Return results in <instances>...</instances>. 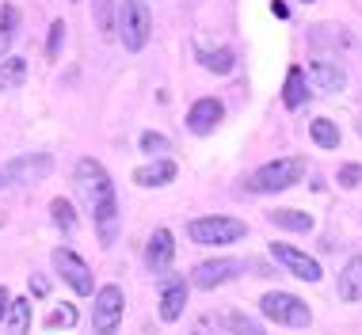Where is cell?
Masks as SVG:
<instances>
[{
  "label": "cell",
  "mask_w": 362,
  "mask_h": 335,
  "mask_svg": "<svg viewBox=\"0 0 362 335\" xmlns=\"http://www.w3.org/2000/svg\"><path fill=\"white\" fill-rule=\"evenodd\" d=\"M76 191H81V199L88 202V210L95 218L100 244L111 248L115 236H119V199H115V183L107 175V168L100 160H92V156L76 160Z\"/></svg>",
  "instance_id": "obj_1"
},
{
  "label": "cell",
  "mask_w": 362,
  "mask_h": 335,
  "mask_svg": "<svg viewBox=\"0 0 362 335\" xmlns=\"http://www.w3.org/2000/svg\"><path fill=\"white\" fill-rule=\"evenodd\" d=\"M301 175H305V160L301 156H282V160H271L248 175V191L275 194V191H286V187L301 183Z\"/></svg>",
  "instance_id": "obj_2"
},
{
  "label": "cell",
  "mask_w": 362,
  "mask_h": 335,
  "mask_svg": "<svg viewBox=\"0 0 362 335\" xmlns=\"http://www.w3.org/2000/svg\"><path fill=\"white\" fill-rule=\"evenodd\" d=\"M119 38H122V46L130 54H138L145 50V42H149V35H153V16H149V4L145 0H122V8H119Z\"/></svg>",
  "instance_id": "obj_3"
},
{
  "label": "cell",
  "mask_w": 362,
  "mask_h": 335,
  "mask_svg": "<svg viewBox=\"0 0 362 335\" xmlns=\"http://www.w3.org/2000/svg\"><path fill=\"white\" fill-rule=\"evenodd\" d=\"M259 312L267 320H275L282 324V328H309L313 324V309L305 301L298 298V293H263V301H259Z\"/></svg>",
  "instance_id": "obj_4"
},
{
  "label": "cell",
  "mask_w": 362,
  "mask_h": 335,
  "mask_svg": "<svg viewBox=\"0 0 362 335\" xmlns=\"http://www.w3.org/2000/svg\"><path fill=\"white\" fill-rule=\"evenodd\" d=\"M187 236L194 244H206V248H214V244H237L248 236V225L237 221V218H221V213H214V218H194L187 225Z\"/></svg>",
  "instance_id": "obj_5"
},
{
  "label": "cell",
  "mask_w": 362,
  "mask_h": 335,
  "mask_svg": "<svg viewBox=\"0 0 362 335\" xmlns=\"http://www.w3.org/2000/svg\"><path fill=\"white\" fill-rule=\"evenodd\" d=\"M122 290L119 286H103L95 290V305H92V331L95 335H119V324H122Z\"/></svg>",
  "instance_id": "obj_6"
},
{
  "label": "cell",
  "mask_w": 362,
  "mask_h": 335,
  "mask_svg": "<svg viewBox=\"0 0 362 335\" xmlns=\"http://www.w3.org/2000/svg\"><path fill=\"white\" fill-rule=\"evenodd\" d=\"M54 267H57V274H62L65 282L73 286L81 298H88V293H95V278H92V267L81 259L76 252H69V248H57L54 252Z\"/></svg>",
  "instance_id": "obj_7"
},
{
  "label": "cell",
  "mask_w": 362,
  "mask_h": 335,
  "mask_svg": "<svg viewBox=\"0 0 362 335\" xmlns=\"http://www.w3.org/2000/svg\"><path fill=\"white\" fill-rule=\"evenodd\" d=\"M50 168H54V160L46 153L16 156L12 164L0 168V180H4V183H35V180H42V175H50Z\"/></svg>",
  "instance_id": "obj_8"
},
{
  "label": "cell",
  "mask_w": 362,
  "mask_h": 335,
  "mask_svg": "<svg viewBox=\"0 0 362 335\" xmlns=\"http://www.w3.org/2000/svg\"><path fill=\"white\" fill-rule=\"evenodd\" d=\"M271 255H275L282 267H286L293 278H301V282H320V278H325L320 263L313 259V255H305V252L290 248V244H271Z\"/></svg>",
  "instance_id": "obj_9"
},
{
  "label": "cell",
  "mask_w": 362,
  "mask_h": 335,
  "mask_svg": "<svg viewBox=\"0 0 362 335\" xmlns=\"http://www.w3.org/2000/svg\"><path fill=\"white\" fill-rule=\"evenodd\" d=\"M240 271H244L240 259H206V263H199V267L191 271V282L199 286V290H218V286L237 278Z\"/></svg>",
  "instance_id": "obj_10"
},
{
  "label": "cell",
  "mask_w": 362,
  "mask_h": 335,
  "mask_svg": "<svg viewBox=\"0 0 362 335\" xmlns=\"http://www.w3.org/2000/svg\"><path fill=\"white\" fill-rule=\"evenodd\" d=\"M305 81L313 84V92L332 95V92H344L347 73H344V65H339V61H332V57H317V61H309Z\"/></svg>",
  "instance_id": "obj_11"
},
{
  "label": "cell",
  "mask_w": 362,
  "mask_h": 335,
  "mask_svg": "<svg viewBox=\"0 0 362 335\" xmlns=\"http://www.w3.org/2000/svg\"><path fill=\"white\" fill-rule=\"evenodd\" d=\"M175 259V244H172V233L168 229H156L149 236V244H145V267H149L153 274H168Z\"/></svg>",
  "instance_id": "obj_12"
},
{
  "label": "cell",
  "mask_w": 362,
  "mask_h": 335,
  "mask_svg": "<svg viewBox=\"0 0 362 335\" xmlns=\"http://www.w3.org/2000/svg\"><path fill=\"white\" fill-rule=\"evenodd\" d=\"M221 118H225V107L206 95V100H199V103L187 111V130H191V134H210L214 126L221 122Z\"/></svg>",
  "instance_id": "obj_13"
},
{
  "label": "cell",
  "mask_w": 362,
  "mask_h": 335,
  "mask_svg": "<svg viewBox=\"0 0 362 335\" xmlns=\"http://www.w3.org/2000/svg\"><path fill=\"white\" fill-rule=\"evenodd\" d=\"M183 305H187V282L183 278H168L164 282V293H160V320L172 324L183 317Z\"/></svg>",
  "instance_id": "obj_14"
},
{
  "label": "cell",
  "mask_w": 362,
  "mask_h": 335,
  "mask_svg": "<svg viewBox=\"0 0 362 335\" xmlns=\"http://www.w3.org/2000/svg\"><path fill=\"white\" fill-rule=\"evenodd\" d=\"M175 180V164L168 160V156H156L153 164H141L138 172H134V183L138 187H164Z\"/></svg>",
  "instance_id": "obj_15"
},
{
  "label": "cell",
  "mask_w": 362,
  "mask_h": 335,
  "mask_svg": "<svg viewBox=\"0 0 362 335\" xmlns=\"http://www.w3.org/2000/svg\"><path fill=\"white\" fill-rule=\"evenodd\" d=\"M339 298L344 301H358L362 298V255H355V259H347L344 274H339Z\"/></svg>",
  "instance_id": "obj_16"
},
{
  "label": "cell",
  "mask_w": 362,
  "mask_h": 335,
  "mask_svg": "<svg viewBox=\"0 0 362 335\" xmlns=\"http://www.w3.org/2000/svg\"><path fill=\"white\" fill-rule=\"evenodd\" d=\"M0 324H4L8 335H27V331H31V301H27V298H12V309H8V317Z\"/></svg>",
  "instance_id": "obj_17"
},
{
  "label": "cell",
  "mask_w": 362,
  "mask_h": 335,
  "mask_svg": "<svg viewBox=\"0 0 362 335\" xmlns=\"http://www.w3.org/2000/svg\"><path fill=\"white\" fill-rule=\"evenodd\" d=\"M282 100H286L290 111H298V107L309 100V81H305V69H298V65H293L290 73H286V92H282Z\"/></svg>",
  "instance_id": "obj_18"
},
{
  "label": "cell",
  "mask_w": 362,
  "mask_h": 335,
  "mask_svg": "<svg viewBox=\"0 0 362 335\" xmlns=\"http://www.w3.org/2000/svg\"><path fill=\"white\" fill-rule=\"evenodd\" d=\"M119 8H122V0H95V27H100L103 38H115V27H119Z\"/></svg>",
  "instance_id": "obj_19"
},
{
  "label": "cell",
  "mask_w": 362,
  "mask_h": 335,
  "mask_svg": "<svg viewBox=\"0 0 362 335\" xmlns=\"http://www.w3.org/2000/svg\"><path fill=\"white\" fill-rule=\"evenodd\" d=\"M309 134L320 149H339V126L332 118H313L309 122Z\"/></svg>",
  "instance_id": "obj_20"
},
{
  "label": "cell",
  "mask_w": 362,
  "mask_h": 335,
  "mask_svg": "<svg viewBox=\"0 0 362 335\" xmlns=\"http://www.w3.org/2000/svg\"><path fill=\"white\" fill-rule=\"evenodd\" d=\"M271 225H279V229H290V233H309V229H313V213H301V210H275V213H271Z\"/></svg>",
  "instance_id": "obj_21"
},
{
  "label": "cell",
  "mask_w": 362,
  "mask_h": 335,
  "mask_svg": "<svg viewBox=\"0 0 362 335\" xmlns=\"http://www.w3.org/2000/svg\"><path fill=\"white\" fill-rule=\"evenodd\" d=\"M23 76H27V61H23V57H4V65H0V88L12 92V88L23 84Z\"/></svg>",
  "instance_id": "obj_22"
},
{
  "label": "cell",
  "mask_w": 362,
  "mask_h": 335,
  "mask_svg": "<svg viewBox=\"0 0 362 335\" xmlns=\"http://www.w3.org/2000/svg\"><path fill=\"white\" fill-rule=\"evenodd\" d=\"M199 61L206 73H218V76H229L233 73V50H202Z\"/></svg>",
  "instance_id": "obj_23"
},
{
  "label": "cell",
  "mask_w": 362,
  "mask_h": 335,
  "mask_svg": "<svg viewBox=\"0 0 362 335\" xmlns=\"http://www.w3.org/2000/svg\"><path fill=\"white\" fill-rule=\"evenodd\" d=\"M50 218H54L57 229H65V233L76 229V213H73V202L69 199H54L50 202Z\"/></svg>",
  "instance_id": "obj_24"
},
{
  "label": "cell",
  "mask_w": 362,
  "mask_h": 335,
  "mask_svg": "<svg viewBox=\"0 0 362 335\" xmlns=\"http://www.w3.org/2000/svg\"><path fill=\"white\" fill-rule=\"evenodd\" d=\"M221 324H225V331H233V335H263L259 324L248 320V317H240V312H229V317H225Z\"/></svg>",
  "instance_id": "obj_25"
},
{
  "label": "cell",
  "mask_w": 362,
  "mask_h": 335,
  "mask_svg": "<svg viewBox=\"0 0 362 335\" xmlns=\"http://www.w3.org/2000/svg\"><path fill=\"white\" fill-rule=\"evenodd\" d=\"M172 149V141H168V137H164V134H141V153H149V156H164V153H168Z\"/></svg>",
  "instance_id": "obj_26"
},
{
  "label": "cell",
  "mask_w": 362,
  "mask_h": 335,
  "mask_svg": "<svg viewBox=\"0 0 362 335\" xmlns=\"http://www.w3.org/2000/svg\"><path fill=\"white\" fill-rule=\"evenodd\" d=\"M76 324V309L73 305H62V309H54L50 317H46V328H73Z\"/></svg>",
  "instance_id": "obj_27"
},
{
  "label": "cell",
  "mask_w": 362,
  "mask_h": 335,
  "mask_svg": "<svg viewBox=\"0 0 362 335\" xmlns=\"http://www.w3.org/2000/svg\"><path fill=\"white\" fill-rule=\"evenodd\" d=\"M62 42H65V19H54L50 23V42H46V57L62 54Z\"/></svg>",
  "instance_id": "obj_28"
},
{
  "label": "cell",
  "mask_w": 362,
  "mask_h": 335,
  "mask_svg": "<svg viewBox=\"0 0 362 335\" xmlns=\"http://www.w3.org/2000/svg\"><path fill=\"white\" fill-rule=\"evenodd\" d=\"M339 187H347V191H355V187L362 183V164H339Z\"/></svg>",
  "instance_id": "obj_29"
},
{
  "label": "cell",
  "mask_w": 362,
  "mask_h": 335,
  "mask_svg": "<svg viewBox=\"0 0 362 335\" xmlns=\"http://www.w3.org/2000/svg\"><path fill=\"white\" fill-rule=\"evenodd\" d=\"M0 23H4L8 31H16V23H19V12H16V8H0Z\"/></svg>",
  "instance_id": "obj_30"
},
{
  "label": "cell",
  "mask_w": 362,
  "mask_h": 335,
  "mask_svg": "<svg viewBox=\"0 0 362 335\" xmlns=\"http://www.w3.org/2000/svg\"><path fill=\"white\" fill-rule=\"evenodd\" d=\"M8 309H12V293H8V286H0V320L8 317Z\"/></svg>",
  "instance_id": "obj_31"
},
{
  "label": "cell",
  "mask_w": 362,
  "mask_h": 335,
  "mask_svg": "<svg viewBox=\"0 0 362 335\" xmlns=\"http://www.w3.org/2000/svg\"><path fill=\"white\" fill-rule=\"evenodd\" d=\"M12 35H16V31H8V27L0 23V57L8 54V46H12Z\"/></svg>",
  "instance_id": "obj_32"
},
{
  "label": "cell",
  "mask_w": 362,
  "mask_h": 335,
  "mask_svg": "<svg viewBox=\"0 0 362 335\" xmlns=\"http://www.w3.org/2000/svg\"><path fill=\"white\" fill-rule=\"evenodd\" d=\"M271 12H275L279 19H286V16H290V8H286V4H282V0H275V4H271Z\"/></svg>",
  "instance_id": "obj_33"
},
{
  "label": "cell",
  "mask_w": 362,
  "mask_h": 335,
  "mask_svg": "<svg viewBox=\"0 0 362 335\" xmlns=\"http://www.w3.org/2000/svg\"><path fill=\"white\" fill-rule=\"evenodd\" d=\"M46 290H50V286H46L42 278H31V293H38V298H42V293H46Z\"/></svg>",
  "instance_id": "obj_34"
},
{
  "label": "cell",
  "mask_w": 362,
  "mask_h": 335,
  "mask_svg": "<svg viewBox=\"0 0 362 335\" xmlns=\"http://www.w3.org/2000/svg\"><path fill=\"white\" fill-rule=\"evenodd\" d=\"M4 221H8V213H4V210H0V229H4Z\"/></svg>",
  "instance_id": "obj_35"
},
{
  "label": "cell",
  "mask_w": 362,
  "mask_h": 335,
  "mask_svg": "<svg viewBox=\"0 0 362 335\" xmlns=\"http://www.w3.org/2000/svg\"><path fill=\"white\" fill-rule=\"evenodd\" d=\"M358 134H362V122H358Z\"/></svg>",
  "instance_id": "obj_36"
},
{
  "label": "cell",
  "mask_w": 362,
  "mask_h": 335,
  "mask_svg": "<svg viewBox=\"0 0 362 335\" xmlns=\"http://www.w3.org/2000/svg\"><path fill=\"white\" fill-rule=\"evenodd\" d=\"M0 187H4V180H0Z\"/></svg>",
  "instance_id": "obj_37"
},
{
  "label": "cell",
  "mask_w": 362,
  "mask_h": 335,
  "mask_svg": "<svg viewBox=\"0 0 362 335\" xmlns=\"http://www.w3.org/2000/svg\"><path fill=\"white\" fill-rule=\"evenodd\" d=\"M305 4H313V0H305Z\"/></svg>",
  "instance_id": "obj_38"
},
{
  "label": "cell",
  "mask_w": 362,
  "mask_h": 335,
  "mask_svg": "<svg viewBox=\"0 0 362 335\" xmlns=\"http://www.w3.org/2000/svg\"><path fill=\"white\" fill-rule=\"evenodd\" d=\"M194 335H202V331H194Z\"/></svg>",
  "instance_id": "obj_39"
}]
</instances>
